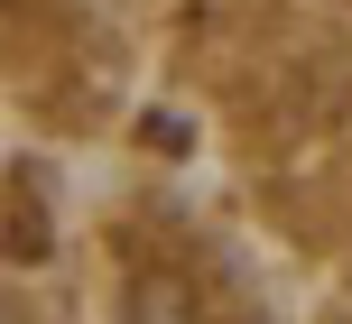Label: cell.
<instances>
[{"mask_svg":"<svg viewBox=\"0 0 352 324\" xmlns=\"http://www.w3.org/2000/svg\"><path fill=\"white\" fill-rule=\"evenodd\" d=\"M10 222H19L10 259H47V213H28V176H19V167H10Z\"/></svg>","mask_w":352,"mask_h":324,"instance_id":"1","label":"cell"}]
</instances>
